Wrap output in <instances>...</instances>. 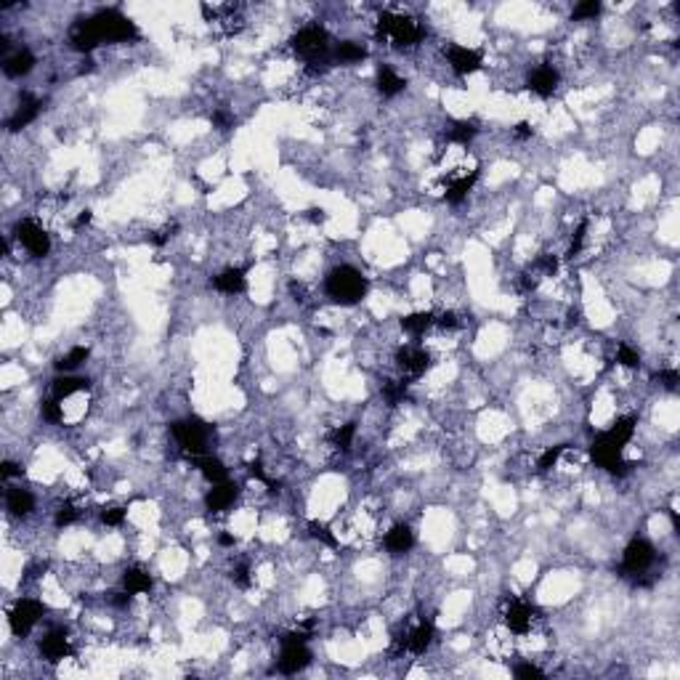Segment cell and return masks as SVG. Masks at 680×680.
<instances>
[{"instance_id":"cell-30","label":"cell","mask_w":680,"mask_h":680,"mask_svg":"<svg viewBox=\"0 0 680 680\" xmlns=\"http://www.w3.org/2000/svg\"><path fill=\"white\" fill-rule=\"evenodd\" d=\"M88 354H91V351H88L85 346L72 348L67 356H61L59 362H56V370H64V372H67V370H75L77 364H83L85 359H88Z\"/></svg>"},{"instance_id":"cell-4","label":"cell","mask_w":680,"mask_h":680,"mask_svg":"<svg viewBox=\"0 0 680 680\" xmlns=\"http://www.w3.org/2000/svg\"><path fill=\"white\" fill-rule=\"evenodd\" d=\"M380 32L391 40L393 46H415L420 40V27L407 19V16L399 14H383L380 16Z\"/></svg>"},{"instance_id":"cell-22","label":"cell","mask_w":680,"mask_h":680,"mask_svg":"<svg viewBox=\"0 0 680 680\" xmlns=\"http://www.w3.org/2000/svg\"><path fill=\"white\" fill-rule=\"evenodd\" d=\"M197 468L202 470V476L213 481V484H221V481H226V468H224V463L221 460H215V457H208V454H199L194 457Z\"/></svg>"},{"instance_id":"cell-28","label":"cell","mask_w":680,"mask_h":680,"mask_svg":"<svg viewBox=\"0 0 680 680\" xmlns=\"http://www.w3.org/2000/svg\"><path fill=\"white\" fill-rule=\"evenodd\" d=\"M125 590L133 592V595H141V592H149L151 590V577L144 572V569H128L125 572Z\"/></svg>"},{"instance_id":"cell-19","label":"cell","mask_w":680,"mask_h":680,"mask_svg":"<svg viewBox=\"0 0 680 680\" xmlns=\"http://www.w3.org/2000/svg\"><path fill=\"white\" fill-rule=\"evenodd\" d=\"M38 112H40V101L32 99V96H24L22 104H19V109H16V115L11 117V122H8V128H11V131H19V128L30 125V122L38 117Z\"/></svg>"},{"instance_id":"cell-3","label":"cell","mask_w":680,"mask_h":680,"mask_svg":"<svg viewBox=\"0 0 680 680\" xmlns=\"http://www.w3.org/2000/svg\"><path fill=\"white\" fill-rule=\"evenodd\" d=\"M88 24H91L93 35L99 38V43H101V40L117 43V40H131V38H136V24H133L128 16H122L120 11H99L96 16L88 19Z\"/></svg>"},{"instance_id":"cell-33","label":"cell","mask_w":680,"mask_h":680,"mask_svg":"<svg viewBox=\"0 0 680 680\" xmlns=\"http://www.w3.org/2000/svg\"><path fill=\"white\" fill-rule=\"evenodd\" d=\"M354 433H356V428H354V423L340 425V431L335 433V444H338L340 449H348V447H351V438H354Z\"/></svg>"},{"instance_id":"cell-37","label":"cell","mask_w":680,"mask_h":680,"mask_svg":"<svg viewBox=\"0 0 680 680\" xmlns=\"http://www.w3.org/2000/svg\"><path fill=\"white\" fill-rule=\"evenodd\" d=\"M561 452H563V447H553V449H547V452L540 457V470H550L556 463H558Z\"/></svg>"},{"instance_id":"cell-32","label":"cell","mask_w":680,"mask_h":680,"mask_svg":"<svg viewBox=\"0 0 680 680\" xmlns=\"http://www.w3.org/2000/svg\"><path fill=\"white\" fill-rule=\"evenodd\" d=\"M473 136H476V125L473 122H457L449 131V141H454V144H468Z\"/></svg>"},{"instance_id":"cell-27","label":"cell","mask_w":680,"mask_h":680,"mask_svg":"<svg viewBox=\"0 0 680 680\" xmlns=\"http://www.w3.org/2000/svg\"><path fill=\"white\" fill-rule=\"evenodd\" d=\"M378 88L383 96H396L404 91V80L393 72L391 67H380L378 69Z\"/></svg>"},{"instance_id":"cell-16","label":"cell","mask_w":680,"mask_h":680,"mask_svg":"<svg viewBox=\"0 0 680 680\" xmlns=\"http://www.w3.org/2000/svg\"><path fill=\"white\" fill-rule=\"evenodd\" d=\"M399 364H401V370L409 372V375H423L425 370H428V364H431V356H428V351H423V348H404L399 354Z\"/></svg>"},{"instance_id":"cell-13","label":"cell","mask_w":680,"mask_h":680,"mask_svg":"<svg viewBox=\"0 0 680 680\" xmlns=\"http://www.w3.org/2000/svg\"><path fill=\"white\" fill-rule=\"evenodd\" d=\"M40 651L48 662H59L69 654V643H67V633L64 630H51L40 643Z\"/></svg>"},{"instance_id":"cell-7","label":"cell","mask_w":680,"mask_h":680,"mask_svg":"<svg viewBox=\"0 0 680 680\" xmlns=\"http://www.w3.org/2000/svg\"><path fill=\"white\" fill-rule=\"evenodd\" d=\"M43 617V604L40 601H32V598H22L16 601V606L11 608L8 614V622H11V630L16 635H27L38 624V620Z\"/></svg>"},{"instance_id":"cell-38","label":"cell","mask_w":680,"mask_h":680,"mask_svg":"<svg viewBox=\"0 0 680 680\" xmlns=\"http://www.w3.org/2000/svg\"><path fill=\"white\" fill-rule=\"evenodd\" d=\"M75 518H77L75 508L72 505H64V508H59V513H56V526H69Z\"/></svg>"},{"instance_id":"cell-21","label":"cell","mask_w":680,"mask_h":680,"mask_svg":"<svg viewBox=\"0 0 680 680\" xmlns=\"http://www.w3.org/2000/svg\"><path fill=\"white\" fill-rule=\"evenodd\" d=\"M412 545H415V537H412L409 526H404V524L393 526V529L385 534V547H388L391 553H407Z\"/></svg>"},{"instance_id":"cell-49","label":"cell","mask_w":680,"mask_h":680,"mask_svg":"<svg viewBox=\"0 0 680 680\" xmlns=\"http://www.w3.org/2000/svg\"><path fill=\"white\" fill-rule=\"evenodd\" d=\"M438 324H441V327H457V319H454V314H441Z\"/></svg>"},{"instance_id":"cell-12","label":"cell","mask_w":680,"mask_h":680,"mask_svg":"<svg viewBox=\"0 0 680 680\" xmlns=\"http://www.w3.org/2000/svg\"><path fill=\"white\" fill-rule=\"evenodd\" d=\"M529 88L537 93V96H542V99L553 96V91L558 88V72H556L553 67H540V69H534L529 77Z\"/></svg>"},{"instance_id":"cell-6","label":"cell","mask_w":680,"mask_h":680,"mask_svg":"<svg viewBox=\"0 0 680 680\" xmlns=\"http://www.w3.org/2000/svg\"><path fill=\"white\" fill-rule=\"evenodd\" d=\"M173 433H176L179 444L189 454H194V457L202 454L205 441H208V431H205L202 420H197V417H192V420H179V423L173 425Z\"/></svg>"},{"instance_id":"cell-26","label":"cell","mask_w":680,"mask_h":680,"mask_svg":"<svg viewBox=\"0 0 680 680\" xmlns=\"http://www.w3.org/2000/svg\"><path fill=\"white\" fill-rule=\"evenodd\" d=\"M6 505L14 515H27L35 508V497H32L27 489H11L8 497H6Z\"/></svg>"},{"instance_id":"cell-25","label":"cell","mask_w":680,"mask_h":680,"mask_svg":"<svg viewBox=\"0 0 680 680\" xmlns=\"http://www.w3.org/2000/svg\"><path fill=\"white\" fill-rule=\"evenodd\" d=\"M88 385H91L88 378H69V375L56 378L53 380V399H67L77 391H88Z\"/></svg>"},{"instance_id":"cell-36","label":"cell","mask_w":680,"mask_h":680,"mask_svg":"<svg viewBox=\"0 0 680 680\" xmlns=\"http://www.w3.org/2000/svg\"><path fill=\"white\" fill-rule=\"evenodd\" d=\"M43 417H46L48 423H59L61 420V407H59V399H51L43 404Z\"/></svg>"},{"instance_id":"cell-46","label":"cell","mask_w":680,"mask_h":680,"mask_svg":"<svg viewBox=\"0 0 680 680\" xmlns=\"http://www.w3.org/2000/svg\"><path fill=\"white\" fill-rule=\"evenodd\" d=\"M19 473H22V468H19L16 463H11V460H8V463H3V476H6V479H11V476H19Z\"/></svg>"},{"instance_id":"cell-10","label":"cell","mask_w":680,"mask_h":680,"mask_svg":"<svg viewBox=\"0 0 680 680\" xmlns=\"http://www.w3.org/2000/svg\"><path fill=\"white\" fill-rule=\"evenodd\" d=\"M651 561H654V547L646 540H633V542L627 545V550H624L622 566L627 572H633V574H640V572L649 569Z\"/></svg>"},{"instance_id":"cell-44","label":"cell","mask_w":680,"mask_h":680,"mask_svg":"<svg viewBox=\"0 0 680 680\" xmlns=\"http://www.w3.org/2000/svg\"><path fill=\"white\" fill-rule=\"evenodd\" d=\"M234 582H237V585H242V588H247V585H250V577H247V566H237V572H234Z\"/></svg>"},{"instance_id":"cell-20","label":"cell","mask_w":680,"mask_h":680,"mask_svg":"<svg viewBox=\"0 0 680 680\" xmlns=\"http://www.w3.org/2000/svg\"><path fill=\"white\" fill-rule=\"evenodd\" d=\"M431 640H433V624L431 622H423V624H417L409 638L404 640V646H407L412 654H423L428 646H431Z\"/></svg>"},{"instance_id":"cell-14","label":"cell","mask_w":680,"mask_h":680,"mask_svg":"<svg viewBox=\"0 0 680 680\" xmlns=\"http://www.w3.org/2000/svg\"><path fill=\"white\" fill-rule=\"evenodd\" d=\"M505 622H508V627H511L513 633H518V635L529 633L531 606L524 604V601H513V604H511V608H508V614H505Z\"/></svg>"},{"instance_id":"cell-52","label":"cell","mask_w":680,"mask_h":680,"mask_svg":"<svg viewBox=\"0 0 680 680\" xmlns=\"http://www.w3.org/2000/svg\"><path fill=\"white\" fill-rule=\"evenodd\" d=\"M88 221H91V213L85 210L83 215H80V218H77V226H83V224H88Z\"/></svg>"},{"instance_id":"cell-2","label":"cell","mask_w":680,"mask_h":680,"mask_svg":"<svg viewBox=\"0 0 680 680\" xmlns=\"http://www.w3.org/2000/svg\"><path fill=\"white\" fill-rule=\"evenodd\" d=\"M324 290H327V295H330L335 303H340V306H354V303H359L364 298V292H367V279H364L356 269L340 266V269H333V272H330L327 282H324Z\"/></svg>"},{"instance_id":"cell-29","label":"cell","mask_w":680,"mask_h":680,"mask_svg":"<svg viewBox=\"0 0 680 680\" xmlns=\"http://www.w3.org/2000/svg\"><path fill=\"white\" fill-rule=\"evenodd\" d=\"M433 324V314H428V311H420V314H409V317L401 319V327L412 335H420L425 333L428 327Z\"/></svg>"},{"instance_id":"cell-18","label":"cell","mask_w":680,"mask_h":680,"mask_svg":"<svg viewBox=\"0 0 680 680\" xmlns=\"http://www.w3.org/2000/svg\"><path fill=\"white\" fill-rule=\"evenodd\" d=\"M69 43H72V48H75V51H80V53H91L93 48L99 46V38L93 35L88 19H85V22H80L75 30H72V35H69Z\"/></svg>"},{"instance_id":"cell-40","label":"cell","mask_w":680,"mask_h":680,"mask_svg":"<svg viewBox=\"0 0 680 680\" xmlns=\"http://www.w3.org/2000/svg\"><path fill=\"white\" fill-rule=\"evenodd\" d=\"M620 362L624 364V367H638V364H640V356H638L630 346H620Z\"/></svg>"},{"instance_id":"cell-35","label":"cell","mask_w":680,"mask_h":680,"mask_svg":"<svg viewBox=\"0 0 680 680\" xmlns=\"http://www.w3.org/2000/svg\"><path fill=\"white\" fill-rule=\"evenodd\" d=\"M585 231H588V221H582V224H579V229H577L574 240H572V244H569V253H566L569 258H574L577 253L582 250V242H585Z\"/></svg>"},{"instance_id":"cell-42","label":"cell","mask_w":680,"mask_h":680,"mask_svg":"<svg viewBox=\"0 0 680 680\" xmlns=\"http://www.w3.org/2000/svg\"><path fill=\"white\" fill-rule=\"evenodd\" d=\"M515 678H542V670L534 665H518L513 670Z\"/></svg>"},{"instance_id":"cell-9","label":"cell","mask_w":680,"mask_h":680,"mask_svg":"<svg viewBox=\"0 0 680 680\" xmlns=\"http://www.w3.org/2000/svg\"><path fill=\"white\" fill-rule=\"evenodd\" d=\"M16 237L22 240V244L30 250L32 256L43 258L48 256V250H51V240H48V234L43 231V226H38L35 221H22L19 226H16Z\"/></svg>"},{"instance_id":"cell-41","label":"cell","mask_w":680,"mask_h":680,"mask_svg":"<svg viewBox=\"0 0 680 680\" xmlns=\"http://www.w3.org/2000/svg\"><path fill=\"white\" fill-rule=\"evenodd\" d=\"M311 534H314L317 540H322L324 545H338V540L330 534V529H327V526H322V524H311Z\"/></svg>"},{"instance_id":"cell-45","label":"cell","mask_w":680,"mask_h":680,"mask_svg":"<svg viewBox=\"0 0 680 680\" xmlns=\"http://www.w3.org/2000/svg\"><path fill=\"white\" fill-rule=\"evenodd\" d=\"M540 266H542V269H545V272H547V274H553V272H556V269H558V260H556V258H553V256H545L542 260H540Z\"/></svg>"},{"instance_id":"cell-50","label":"cell","mask_w":680,"mask_h":680,"mask_svg":"<svg viewBox=\"0 0 680 680\" xmlns=\"http://www.w3.org/2000/svg\"><path fill=\"white\" fill-rule=\"evenodd\" d=\"M215 122H218V125H221V128H224V131H226V125H229V117H226V115H215Z\"/></svg>"},{"instance_id":"cell-48","label":"cell","mask_w":680,"mask_h":680,"mask_svg":"<svg viewBox=\"0 0 680 680\" xmlns=\"http://www.w3.org/2000/svg\"><path fill=\"white\" fill-rule=\"evenodd\" d=\"M662 380H665L667 388H675L678 385V372H662Z\"/></svg>"},{"instance_id":"cell-53","label":"cell","mask_w":680,"mask_h":680,"mask_svg":"<svg viewBox=\"0 0 680 680\" xmlns=\"http://www.w3.org/2000/svg\"><path fill=\"white\" fill-rule=\"evenodd\" d=\"M324 215H322V210H311V221H322Z\"/></svg>"},{"instance_id":"cell-8","label":"cell","mask_w":680,"mask_h":680,"mask_svg":"<svg viewBox=\"0 0 680 680\" xmlns=\"http://www.w3.org/2000/svg\"><path fill=\"white\" fill-rule=\"evenodd\" d=\"M308 662H311V654L306 649V640H298L295 635H288L285 638V646H282V654H279V670L285 675H295Z\"/></svg>"},{"instance_id":"cell-34","label":"cell","mask_w":680,"mask_h":680,"mask_svg":"<svg viewBox=\"0 0 680 680\" xmlns=\"http://www.w3.org/2000/svg\"><path fill=\"white\" fill-rule=\"evenodd\" d=\"M601 11V3L598 0H590V3H579L574 8V19H588V16H598Z\"/></svg>"},{"instance_id":"cell-43","label":"cell","mask_w":680,"mask_h":680,"mask_svg":"<svg viewBox=\"0 0 680 680\" xmlns=\"http://www.w3.org/2000/svg\"><path fill=\"white\" fill-rule=\"evenodd\" d=\"M385 396H388V401H399V399L404 396V383H391V385H385Z\"/></svg>"},{"instance_id":"cell-15","label":"cell","mask_w":680,"mask_h":680,"mask_svg":"<svg viewBox=\"0 0 680 680\" xmlns=\"http://www.w3.org/2000/svg\"><path fill=\"white\" fill-rule=\"evenodd\" d=\"M234 497H237V486L229 484V481H221V484H213L205 502H208V508L213 513H218V511H226L229 505L234 502Z\"/></svg>"},{"instance_id":"cell-39","label":"cell","mask_w":680,"mask_h":680,"mask_svg":"<svg viewBox=\"0 0 680 680\" xmlns=\"http://www.w3.org/2000/svg\"><path fill=\"white\" fill-rule=\"evenodd\" d=\"M122 518H125L122 508H109V511L101 513V521H104L106 526H117V524H122Z\"/></svg>"},{"instance_id":"cell-5","label":"cell","mask_w":680,"mask_h":680,"mask_svg":"<svg viewBox=\"0 0 680 680\" xmlns=\"http://www.w3.org/2000/svg\"><path fill=\"white\" fill-rule=\"evenodd\" d=\"M292 48L306 56V59L317 61V59H324L327 56V51H330V38H327V32L317 27V24H311V27H303L295 38H292Z\"/></svg>"},{"instance_id":"cell-11","label":"cell","mask_w":680,"mask_h":680,"mask_svg":"<svg viewBox=\"0 0 680 680\" xmlns=\"http://www.w3.org/2000/svg\"><path fill=\"white\" fill-rule=\"evenodd\" d=\"M449 67L457 75H470L481 67V53L465 46H452L449 48Z\"/></svg>"},{"instance_id":"cell-23","label":"cell","mask_w":680,"mask_h":680,"mask_svg":"<svg viewBox=\"0 0 680 680\" xmlns=\"http://www.w3.org/2000/svg\"><path fill=\"white\" fill-rule=\"evenodd\" d=\"M32 67H35V56H32L30 51H16L14 56H8L6 64H3V69H6V75L8 77L27 75Z\"/></svg>"},{"instance_id":"cell-31","label":"cell","mask_w":680,"mask_h":680,"mask_svg":"<svg viewBox=\"0 0 680 680\" xmlns=\"http://www.w3.org/2000/svg\"><path fill=\"white\" fill-rule=\"evenodd\" d=\"M364 56H367V51L359 43H351V40H346V43H340V46L335 48V59L340 61H362Z\"/></svg>"},{"instance_id":"cell-51","label":"cell","mask_w":680,"mask_h":680,"mask_svg":"<svg viewBox=\"0 0 680 680\" xmlns=\"http://www.w3.org/2000/svg\"><path fill=\"white\" fill-rule=\"evenodd\" d=\"M218 542H221V545H234V537H231V534H221V537H218Z\"/></svg>"},{"instance_id":"cell-1","label":"cell","mask_w":680,"mask_h":680,"mask_svg":"<svg viewBox=\"0 0 680 680\" xmlns=\"http://www.w3.org/2000/svg\"><path fill=\"white\" fill-rule=\"evenodd\" d=\"M633 431H635V417H622L614 428H608L606 433H601V436L592 441V460L601 468L611 470V473H622V470L627 468L622 463V449L633 438Z\"/></svg>"},{"instance_id":"cell-17","label":"cell","mask_w":680,"mask_h":680,"mask_svg":"<svg viewBox=\"0 0 680 680\" xmlns=\"http://www.w3.org/2000/svg\"><path fill=\"white\" fill-rule=\"evenodd\" d=\"M476 179H479V170H470V173H465V176H460V179H454V181L447 183V192H444L447 202H452V205L463 202V199L468 197L470 186L476 183Z\"/></svg>"},{"instance_id":"cell-24","label":"cell","mask_w":680,"mask_h":680,"mask_svg":"<svg viewBox=\"0 0 680 680\" xmlns=\"http://www.w3.org/2000/svg\"><path fill=\"white\" fill-rule=\"evenodd\" d=\"M215 288L221 290V292H229V295L242 292V290H244V272H242V269H226V272H221L218 276H215Z\"/></svg>"},{"instance_id":"cell-47","label":"cell","mask_w":680,"mask_h":680,"mask_svg":"<svg viewBox=\"0 0 680 680\" xmlns=\"http://www.w3.org/2000/svg\"><path fill=\"white\" fill-rule=\"evenodd\" d=\"M515 136H518V138L531 136V125H529V122H518V125H515Z\"/></svg>"}]
</instances>
